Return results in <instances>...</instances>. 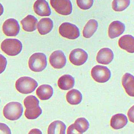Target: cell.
<instances>
[{"label": "cell", "mask_w": 134, "mask_h": 134, "mask_svg": "<svg viewBox=\"0 0 134 134\" xmlns=\"http://www.w3.org/2000/svg\"><path fill=\"white\" fill-rule=\"evenodd\" d=\"M3 113L7 119L12 121L18 120L23 114V107L18 102H10L4 106Z\"/></svg>", "instance_id": "cell-1"}, {"label": "cell", "mask_w": 134, "mask_h": 134, "mask_svg": "<svg viewBox=\"0 0 134 134\" xmlns=\"http://www.w3.org/2000/svg\"><path fill=\"white\" fill-rule=\"evenodd\" d=\"M50 3L58 14L63 15L71 14L72 4L70 0H50Z\"/></svg>", "instance_id": "cell-7"}, {"label": "cell", "mask_w": 134, "mask_h": 134, "mask_svg": "<svg viewBox=\"0 0 134 134\" xmlns=\"http://www.w3.org/2000/svg\"><path fill=\"white\" fill-rule=\"evenodd\" d=\"M38 23L37 19L34 16L29 15L21 21L22 28L27 32H33L36 30Z\"/></svg>", "instance_id": "cell-15"}, {"label": "cell", "mask_w": 134, "mask_h": 134, "mask_svg": "<svg viewBox=\"0 0 134 134\" xmlns=\"http://www.w3.org/2000/svg\"><path fill=\"white\" fill-rule=\"evenodd\" d=\"M114 58V54L110 49L104 48L99 50L97 54L96 60L98 63L108 65Z\"/></svg>", "instance_id": "cell-12"}, {"label": "cell", "mask_w": 134, "mask_h": 134, "mask_svg": "<svg viewBox=\"0 0 134 134\" xmlns=\"http://www.w3.org/2000/svg\"><path fill=\"white\" fill-rule=\"evenodd\" d=\"M88 54L84 50L81 48H77L72 50L69 55V60L73 65L81 66L86 62Z\"/></svg>", "instance_id": "cell-9"}, {"label": "cell", "mask_w": 134, "mask_h": 134, "mask_svg": "<svg viewBox=\"0 0 134 134\" xmlns=\"http://www.w3.org/2000/svg\"><path fill=\"white\" fill-rule=\"evenodd\" d=\"M11 131L6 124L0 123V134H11Z\"/></svg>", "instance_id": "cell-30"}, {"label": "cell", "mask_w": 134, "mask_h": 134, "mask_svg": "<svg viewBox=\"0 0 134 134\" xmlns=\"http://www.w3.org/2000/svg\"><path fill=\"white\" fill-rule=\"evenodd\" d=\"M29 67L35 72L43 71L47 66V58L44 53L37 52L31 56L28 61Z\"/></svg>", "instance_id": "cell-4"}, {"label": "cell", "mask_w": 134, "mask_h": 134, "mask_svg": "<svg viewBox=\"0 0 134 134\" xmlns=\"http://www.w3.org/2000/svg\"><path fill=\"white\" fill-rule=\"evenodd\" d=\"M92 77L95 81L99 83H105L111 77V72L106 66L96 65L91 71Z\"/></svg>", "instance_id": "cell-6"}, {"label": "cell", "mask_w": 134, "mask_h": 134, "mask_svg": "<svg viewBox=\"0 0 134 134\" xmlns=\"http://www.w3.org/2000/svg\"><path fill=\"white\" fill-rule=\"evenodd\" d=\"M75 129L79 134H83L89 129V122L84 118H79L77 119L73 124Z\"/></svg>", "instance_id": "cell-24"}, {"label": "cell", "mask_w": 134, "mask_h": 134, "mask_svg": "<svg viewBox=\"0 0 134 134\" xmlns=\"http://www.w3.org/2000/svg\"><path fill=\"white\" fill-rule=\"evenodd\" d=\"M122 82L126 93L131 97H134V76L130 73H125L122 78Z\"/></svg>", "instance_id": "cell-16"}, {"label": "cell", "mask_w": 134, "mask_h": 134, "mask_svg": "<svg viewBox=\"0 0 134 134\" xmlns=\"http://www.w3.org/2000/svg\"><path fill=\"white\" fill-rule=\"evenodd\" d=\"M37 26L40 34L42 35H46L53 29V21L49 18H43L40 19Z\"/></svg>", "instance_id": "cell-18"}, {"label": "cell", "mask_w": 134, "mask_h": 134, "mask_svg": "<svg viewBox=\"0 0 134 134\" xmlns=\"http://www.w3.org/2000/svg\"><path fill=\"white\" fill-rule=\"evenodd\" d=\"M42 113V110L40 106L32 110L26 109L25 115L27 119L30 120L36 119Z\"/></svg>", "instance_id": "cell-27"}, {"label": "cell", "mask_w": 134, "mask_h": 134, "mask_svg": "<svg viewBox=\"0 0 134 134\" xmlns=\"http://www.w3.org/2000/svg\"><path fill=\"white\" fill-rule=\"evenodd\" d=\"M24 102L26 109L28 110H32L39 106V101L35 96H28L25 99Z\"/></svg>", "instance_id": "cell-26"}, {"label": "cell", "mask_w": 134, "mask_h": 134, "mask_svg": "<svg viewBox=\"0 0 134 134\" xmlns=\"http://www.w3.org/2000/svg\"><path fill=\"white\" fill-rule=\"evenodd\" d=\"M29 134H42V132L38 129H33L30 131Z\"/></svg>", "instance_id": "cell-33"}, {"label": "cell", "mask_w": 134, "mask_h": 134, "mask_svg": "<svg viewBox=\"0 0 134 134\" xmlns=\"http://www.w3.org/2000/svg\"><path fill=\"white\" fill-rule=\"evenodd\" d=\"M125 30V26L120 21H114L108 28V36L111 39L115 38L122 35Z\"/></svg>", "instance_id": "cell-13"}, {"label": "cell", "mask_w": 134, "mask_h": 134, "mask_svg": "<svg viewBox=\"0 0 134 134\" xmlns=\"http://www.w3.org/2000/svg\"><path fill=\"white\" fill-rule=\"evenodd\" d=\"M98 23L95 19H90L87 22L83 31V36L86 38H90L97 31Z\"/></svg>", "instance_id": "cell-22"}, {"label": "cell", "mask_w": 134, "mask_h": 134, "mask_svg": "<svg viewBox=\"0 0 134 134\" xmlns=\"http://www.w3.org/2000/svg\"><path fill=\"white\" fill-rule=\"evenodd\" d=\"M36 93L41 100H48L52 97L53 89L49 85H42L37 89Z\"/></svg>", "instance_id": "cell-19"}, {"label": "cell", "mask_w": 134, "mask_h": 134, "mask_svg": "<svg viewBox=\"0 0 134 134\" xmlns=\"http://www.w3.org/2000/svg\"><path fill=\"white\" fill-rule=\"evenodd\" d=\"M119 45L121 49L129 53H134V38L131 35H126L121 37L119 40Z\"/></svg>", "instance_id": "cell-14"}, {"label": "cell", "mask_w": 134, "mask_h": 134, "mask_svg": "<svg viewBox=\"0 0 134 134\" xmlns=\"http://www.w3.org/2000/svg\"><path fill=\"white\" fill-rule=\"evenodd\" d=\"M49 62L51 65L54 69H62L66 64V57L63 51L60 50L56 51L51 54Z\"/></svg>", "instance_id": "cell-10"}, {"label": "cell", "mask_w": 134, "mask_h": 134, "mask_svg": "<svg viewBox=\"0 0 134 134\" xmlns=\"http://www.w3.org/2000/svg\"><path fill=\"white\" fill-rule=\"evenodd\" d=\"M1 49L7 55L17 56L22 51V44L17 39H6L1 43Z\"/></svg>", "instance_id": "cell-3"}, {"label": "cell", "mask_w": 134, "mask_h": 134, "mask_svg": "<svg viewBox=\"0 0 134 134\" xmlns=\"http://www.w3.org/2000/svg\"><path fill=\"white\" fill-rule=\"evenodd\" d=\"M66 99L70 104L72 105L79 104L82 100V94L78 90L73 89L67 93Z\"/></svg>", "instance_id": "cell-23"}, {"label": "cell", "mask_w": 134, "mask_h": 134, "mask_svg": "<svg viewBox=\"0 0 134 134\" xmlns=\"http://www.w3.org/2000/svg\"><path fill=\"white\" fill-rule=\"evenodd\" d=\"M66 126L60 120H56L51 123L48 128V134H65Z\"/></svg>", "instance_id": "cell-21"}, {"label": "cell", "mask_w": 134, "mask_h": 134, "mask_svg": "<svg viewBox=\"0 0 134 134\" xmlns=\"http://www.w3.org/2000/svg\"><path fill=\"white\" fill-rule=\"evenodd\" d=\"M59 32L63 37L70 40H75L80 36V31L76 25L71 23H63L59 27Z\"/></svg>", "instance_id": "cell-5"}, {"label": "cell", "mask_w": 134, "mask_h": 134, "mask_svg": "<svg viewBox=\"0 0 134 134\" xmlns=\"http://www.w3.org/2000/svg\"><path fill=\"white\" fill-rule=\"evenodd\" d=\"M130 0H114L112 3V9L115 12H120L129 6Z\"/></svg>", "instance_id": "cell-25"}, {"label": "cell", "mask_w": 134, "mask_h": 134, "mask_svg": "<svg viewBox=\"0 0 134 134\" xmlns=\"http://www.w3.org/2000/svg\"><path fill=\"white\" fill-rule=\"evenodd\" d=\"M93 1V0H77V3L79 8L86 10L92 7Z\"/></svg>", "instance_id": "cell-28"}, {"label": "cell", "mask_w": 134, "mask_h": 134, "mask_svg": "<svg viewBox=\"0 0 134 134\" xmlns=\"http://www.w3.org/2000/svg\"><path fill=\"white\" fill-rule=\"evenodd\" d=\"M3 31L7 36H16L20 31V26L18 21L13 18L7 19L3 24Z\"/></svg>", "instance_id": "cell-8"}, {"label": "cell", "mask_w": 134, "mask_h": 134, "mask_svg": "<svg viewBox=\"0 0 134 134\" xmlns=\"http://www.w3.org/2000/svg\"><path fill=\"white\" fill-rule=\"evenodd\" d=\"M67 133L68 134H79L78 132L74 128L73 124L69 126L68 129H67Z\"/></svg>", "instance_id": "cell-32"}, {"label": "cell", "mask_w": 134, "mask_h": 134, "mask_svg": "<svg viewBox=\"0 0 134 134\" xmlns=\"http://www.w3.org/2000/svg\"><path fill=\"white\" fill-rule=\"evenodd\" d=\"M37 86L38 83L36 80L29 77H21L15 83L16 89L22 94L31 93Z\"/></svg>", "instance_id": "cell-2"}, {"label": "cell", "mask_w": 134, "mask_h": 134, "mask_svg": "<svg viewBox=\"0 0 134 134\" xmlns=\"http://www.w3.org/2000/svg\"><path fill=\"white\" fill-rule=\"evenodd\" d=\"M35 13L42 17L49 16L51 14V10L49 4L46 0H37L34 5Z\"/></svg>", "instance_id": "cell-11"}, {"label": "cell", "mask_w": 134, "mask_h": 134, "mask_svg": "<svg viewBox=\"0 0 134 134\" xmlns=\"http://www.w3.org/2000/svg\"><path fill=\"white\" fill-rule=\"evenodd\" d=\"M75 84L74 78L69 75L61 76L58 81V87L63 90H68L72 88Z\"/></svg>", "instance_id": "cell-20"}, {"label": "cell", "mask_w": 134, "mask_h": 134, "mask_svg": "<svg viewBox=\"0 0 134 134\" xmlns=\"http://www.w3.org/2000/svg\"><path fill=\"white\" fill-rule=\"evenodd\" d=\"M0 102H1V100H0Z\"/></svg>", "instance_id": "cell-35"}, {"label": "cell", "mask_w": 134, "mask_h": 134, "mask_svg": "<svg viewBox=\"0 0 134 134\" xmlns=\"http://www.w3.org/2000/svg\"><path fill=\"white\" fill-rule=\"evenodd\" d=\"M7 60L5 57L0 54V74L3 73L7 65Z\"/></svg>", "instance_id": "cell-29"}, {"label": "cell", "mask_w": 134, "mask_h": 134, "mask_svg": "<svg viewBox=\"0 0 134 134\" xmlns=\"http://www.w3.org/2000/svg\"><path fill=\"white\" fill-rule=\"evenodd\" d=\"M128 115L130 121L134 123V106L128 111Z\"/></svg>", "instance_id": "cell-31"}, {"label": "cell", "mask_w": 134, "mask_h": 134, "mask_svg": "<svg viewBox=\"0 0 134 134\" xmlns=\"http://www.w3.org/2000/svg\"><path fill=\"white\" fill-rule=\"evenodd\" d=\"M128 123L127 117L124 114H118L111 117L110 126L115 130L120 129L125 127Z\"/></svg>", "instance_id": "cell-17"}, {"label": "cell", "mask_w": 134, "mask_h": 134, "mask_svg": "<svg viewBox=\"0 0 134 134\" xmlns=\"http://www.w3.org/2000/svg\"><path fill=\"white\" fill-rule=\"evenodd\" d=\"M4 12V8L3 5L0 3V16L3 14Z\"/></svg>", "instance_id": "cell-34"}]
</instances>
